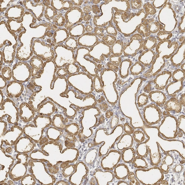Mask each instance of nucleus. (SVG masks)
Segmentation results:
<instances>
[{
    "instance_id": "36",
    "label": "nucleus",
    "mask_w": 185,
    "mask_h": 185,
    "mask_svg": "<svg viewBox=\"0 0 185 185\" xmlns=\"http://www.w3.org/2000/svg\"><path fill=\"white\" fill-rule=\"evenodd\" d=\"M124 130L127 134H133L134 132V129L132 128L128 123H125L124 126Z\"/></svg>"
},
{
    "instance_id": "52",
    "label": "nucleus",
    "mask_w": 185,
    "mask_h": 185,
    "mask_svg": "<svg viewBox=\"0 0 185 185\" xmlns=\"http://www.w3.org/2000/svg\"><path fill=\"white\" fill-rule=\"evenodd\" d=\"M93 30V28L91 25H88L86 27V30L87 32H90Z\"/></svg>"
},
{
    "instance_id": "43",
    "label": "nucleus",
    "mask_w": 185,
    "mask_h": 185,
    "mask_svg": "<svg viewBox=\"0 0 185 185\" xmlns=\"http://www.w3.org/2000/svg\"><path fill=\"white\" fill-rule=\"evenodd\" d=\"M92 12L95 14H97L100 13V10L99 9V7L96 5H93L92 6Z\"/></svg>"
},
{
    "instance_id": "1",
    "label": "nucleus",
    "mask_w": 185,
    "mask_h": 185,
    "mask_svg": "<svg viewBox=\"0 0 185 185\" xmlns=\"http://www.w3.org/2000/svg\"><path fill=\"white\" fill-rule=\"evenodd\" d=\"M31 76V68L27 63L18 62L13 68L12 78L15 81L21 83L26 82Z\"/></svg>"
},
{
    "instance_id": "12",
    "label": "nucleus",
    "mask_w": 185,
    "mask_h": 185,
    "mask_svg": "<svg viewBox=\"0 0 185 185\" xmlns=\"http://www.w3.org/2000/svg\"><path fill=\"white\" fill-rule=\"evenodd\" d=\"M147 51V52H145L142 53L139 58V62L141 63L145 66H150L152 65L156 55V53L153 52V51H152L149 55L150 52Z\"/></svg>"
},
{
    "instance_id": "9",
    "label": "nucleus",
    "mask_w": 185,
    "mask_h": 185,
    "mask_svg": "<svg viewBox=\"0 0 185 185\" xmlns=\"http://www.w3.org/2000/svg\"><path fill=\"white\" fill-rule=\"evenodd\" d=\"M149 98L152 102L160 107L164 106L166 102V95L160 91H152L149 93Z\"/></svg>"
},
{
    "instance_id": "53",
    "label": "nucleus",
    "mask_w": 185,
    "mask_h": 185,
    "mask_svg": "<svg viewBox=\"0 0 185 185\" xmlns=\"http://www.w3.org/2000/svg\"><path fill=\"white\" fill-rule=\"evenodd\" d=\"M0 96H1V105L4 102V95L2 90H0Z\"/></svg>"
},
{
    "instance_id": "16",
    "label": "nucleus",
    "mask_w": 185,
    "mask_h": 185,
    "mask_svg": "<svg viewBox=\"0 0 185 185\" xmlns=\"http://www.w3.org/2000/svg\"><path fill=\"white\" fill-rule=\"evenodd\" d=\"M98 154V148L97 147L92 148L86 154L85 162L89 165H92L96 160Z\"/></svg>"
},
{
    "instance_id": "14",
    "label": "nucleus",
    "mask_w": 185,
    "mask_h": 185,
    "mask_svg": "<svg viewBox=\"0 0 185 185\" xmlns=\"http://www.w3.org/2000/svg\"><path fill=\"white\" fill-rule=\"evenodd\" d=\"M183 80L178 81V82L176 81V82L172 83L166 86L168 87H166V92L167 91V93L169 95L172 96L181 90L183 88V82L181 83L180 84L179 83L181 81Z\"/></svg>"
},
{
    "instance_id": "58",
    "label": "nucleus",
    "mask_w": 185,
    "mask_h": 185,
    "mask_svg": "<svg viewBox=\"0 0 185 185\" xmlns=\"http://www.w3.org/2000/svg\"><path fill=\"white\" fill-rule=\"evenodd\" d=\"M100 1H92V2L95 4H99Z\"/></svg>"
},
{
    "instance_id": "37",
    "label": "nucleus",
    "mask_w": 185,
    "mask_h": 185,
    "mask_svg": "<svg viewBox=\"0 0 185 185\" xmlns=\"http://www.w3.org/2000/svg\"><path fill=\"white\" fill-rule=\"evenodd\" d=\"M97 80V82H96V80L95 79V89L97 92L98 90L99 92H102V84L101 83L100 79L98 76L96 77Z\"/></svg>"
},
{
    "instance_id": "15",
    "label": "nucleus",
    "mask_w": 185,
    "mask_h": 185,
    "mask_svg": "<svg viewBox=\"0 0 185 185\" xmlns=\"http://www.w3.org/2000/svg\"><path fill=\"white\" fill-rule=\"evenodd\" d=\"M52 125L58 129L64 130L66 127V123L62 115L57 114L53 117Z\"/></svg>"
},
{
    "instance_id": "31",
    "label": "nucleus",
    "mask_w": 185,
    "mask_h": 185,
    "mask_svg": "<svg viewBox=\"0 0 185 185\" xmlns=\"http://www.w3.org/2000/svg\"><path fill=\"white\" fill-rule=\"evenodd\" d=\"M102 39L104 42L110 46L113 45L116 41L115 37L109 35H107L106 36H104Z\"/></svg>"
},
{
    "instance_id": "54",
    "label": "nucleus",
    "mask_w": 185,
    "mask_h": 185,
    "mask_svg": "<svg viewBox=\"0 0 185 185\" xmlns=\"http://www.w3.org/2000/svg\"><path fill=\"white\" fill-rule=\"evenodd\" d=\"M117 185H129V184L127 183V182H126L125 181H120L117 184Z\"/></svg>"
},
{
    "instance_id": "8",
    "label": "nucleus",
    "mask_w": 185,
    "mask_h": 185,
    "mask_svg": "<svg viewBox=\"0 0 185 185\" xmlns=\"http://www.w3.org/2000/svg\"><path fill=\"white\" fill-rule=\"evenodd\" d=\"M164 107L167 112L179 113L181 110L182 105L178 99L176 98L172 97L166 102Z\"/></svg>"
},
{
    "instance_id": "27",
    "label": "nucleus",
    "mask_w": 185,
    "mask_h": 185,
    "mask_svg": "<svg viewBox=\"0 0 185 185\" xmlns=\"http://www.w3.org/2000/svg\"><path fill=\"white\" fill-rule=\"evenodd\" d=\"M69 75L76 73L79 71V66L75 65V63L68 64L65 67Z\"/></svg>"
},
{
    "instance_id": "42",
    "label": "nucleus",
    "mask_w": 185,
    "mask_h": 185,
    "mask_svg": "<svg viewBox=\"0 0 185 185\" xmlns=\"http://www.w3.org/2000/svg\"><path fill=\"white\" fill-rule=\"evenodd\" d=\"M107 65V66L109 68H110V69H113L114 71H115L116 72H117L118 70V67L115 66V65L112 64V63H108Z\"/></svg>"
},
{
    "instance_id": "22",
    "label": "nucleus",
    "mask_w": 185,
    "mask_h": 185,
    "mask_svg": "<svg viewBox=\"0 0 185 185\" xmlns=\"http://www.w3.org/2000/svg\"><path fill=\"white\" fill-rule=\"evenodd\" d=\"M160 26L153 18L148 19V28L150 32L154 33L157 32L160 29Z\"/></svg>"
},
{
    "instance_id": "2",
    "label": "nucleus",
    "mask_w": 185,
    "mask_h": 185,
    "mask_svg": "<svg viewBox=\"0 0 185 185\" xmlns=\"http://www.w3.org/2000/svg\"><path fill=\"white\" fill-rule=\"evenodd\" d=\"M1 111H4V117L6 114L11 117L10 123L15 124L18 121V111L15 104L11 99L7 98L4 100L1 105Z\"/></svg>"
},
{
    "instance_id": "24",
    "label": "nucleus",
    "mask_w": 185,
    "mask_h": 185,
    "mask_svg": "<svg viewBox=\"0 0 185 185\" xmlns=\"http://www.w3.org/2000/svg\"><path fill=\"white\" fill-rule=\"evenodd\" d=\"M1 75L6 80H10L12 77V71L8 66L3 68L1 71Z\"/></svg>"
},
{
    "instance_id": "55",
    "label": "nucleus",
    "mask_w": 185,
    "mask_h": 185,
    "mask_svg": "<svg viewBox=\"0 0 185 185\" xmlns=\"http://www.w3.org/2000/svg\"><path fill=\"white\" fill-rule=\"evenodd\" d=\"M108 106L106 104H103L102 105V109L104 111H106L108 109Z\"/></svg>"
},
{
    "instance_id": "29",
    "label": "nucleus",
    "mask_w": 185,
    "mask_h": 185,
    "mask_svg": "<svg viewBox=\"0 0 185 185\" xmlns=\"http://www.w3.org/2000/svg\"><path fill=\"white\" fill-rule=\"evenodd\" d=\"M143 7L146 11L147 15H153L156 12V9L150 3L145 4Z\"/></svg>"
},
{
    "instance_id": "51",
    "label": "nucleus",
    "mask_w": 185,
    "mask_h": 185,
    "mask_svg": "<svg viewBox=\"0 0 185 185\" xmlns=\"http://www.w3.org/2000/svg\"><path fill=\"white\" fill-rule=\"evenodd\" d=\"M0 53H1V68H0L1 70H0L1 71V70H2L3 62L4 61V57L2 51H0Z\"/></svg>"
},
{
    "instance_id": "46",
    "label": "nucleus",
    "mask_w": 185,
    "mask_h": 185,
    "mask_svg": "<svg viewBox=\"0 0 185 185\" xmlns=\"http://www.w3.org/2000/svg\"><path fill=\"white\" fill-rule=\"evenodd\" d=\"M83 10L84 13H89L92 11V8L90 6H87L84 7Z\"/></svg>"
},
{
    "instance_id": "11",
    "label": "nucleus",
    "mask_w": 185,
    "mask_h": 185,
    "mask_svg": "<svg viewBox=\"0 0 185 185\" xmlns=\"http://www.w3.org/2000/svg\"><path fill=\"white\" fill-rule=\"evenodd\" d=\"M133 139L132 136L126 134L122 136L117 144L118 149L122 150L130 147L133 145Z\"/></svg>"
},
{
    "instance_id": "34",
    "label": "nucleus",
    "mask_w": 185,
    "mask_h": 185,
    "mask_svg": "<svg viewBox=\"0 0 185 185\" xmlns=\"http://www.w3.org/2000/svg\"><path fill=\"white\" fill-rule=\"evenodd\" d=\"M104 28L101 27H95L94 29V33L96 36H97L101 39H102L104 36Z\"/></svg>"
},
{
    "instance_id": "13",
    "label": "nucleus",
    "mask_w": 185,
    "mask_h": 185,
    "mask_svg": "<svg viewBox=\"0 0 185 185\" xmlns=\"http://www.w3.org/2000/svg\"><path fill=\"white\" fill-rule=\"evenodd\" d=\"M121 153L123 161L125 163L129 164L132 163L136 154L134 149L130 147L124 149Z\"/></svg>"
},
{
    "instance_id": "49",
    "label": "nucleus",
    "mask_w": 185,
    "mask_h": 185,
    "mask_svg": "<svg viewBox=\"0 0 185 185\" xmlns=\"http://www.w3.org/2000/svg\"><path fill=\"white\" fill-rule=\"evenodd\" d=\"M42 2L45 6L46 7L49 6V5H51V1H48V0L43 1Z\"/></svg>"
},
{
    "instance_id": "47",
    "label": "nucleus",
    "mask_w": 185,
    "mask_h": 185,
    "mask_svg": "<svg viewBox=\"0 0 185 185\" xmlns=\"http://www.w3.org/2000/svg\"><path fill=\"white\" fill-rule=\"evenodd\" d=\"M180 102L182 105H183V106L185 107V93L181 95V97L180 100Z\"/></svg>"
},
{
    "instance_id": "21",
    "label": "nucleus",
    "mask_w": 185,
    "mask_h": 185,
    "mask_svg": "<svg viewBox=\"0 0 185 185\" xmlns=\"http://www.w3.org/2000/svg\"><path fill=\"white\" fill-rule=\"evenodd\" d=\"M65 130L68 133L74 136H77L79 132V127L77 124L72 123L69 125H66Z\"/></svg>"
},
{
    "instance_id": "32",
    "label": "nucleus",
    "mask_w": 185,
    "mask_h": 185,
    "mask_svg": "<svg viewBox=\"0 0 185 185\" xmlns=\"http://www.w3.org/2000/svg\"><path fill=\"white\" fill-rule=\"evenodd\" d=\"M110 61L111 63L114 65L118 67L121 62V59L120 57L117 56L111 55L110 56Z\"/></svg>"
},
{
    "instance_id": "56",
    "label": "nucleus",
    "mask_w": 185,
    "mask_h": 185,
    "mask_svg": "<svg viewBox=\"0 0 185 185\" xmlns=\"http://www.w3.org/2000/svg\"><path fill=\"white\" fill-rule=\"evenodd\" d=\"M156 185H168V183L166 181H161L160 183L157 184Z\"/></svg>"
},
{
    "instance_id": "19",
    "label": "nucleus",
    "mask_w": 185,
    "mask_h": 185,
    "mask_svg": "<svg viewBox=\"0 0 185 185\" xmlns=\"http://www.w3.org/2000/svg\"><path fill=\"white\" fill-rule=\"evenodd\" d=\"M133 136L134 140L139 144L145 143L147 142L146 135L141 131L137 130L134 132Z\"/></svg>"
},
{
    "instance_id": "28",
    "label": "nucleus",
    "mask_w": 185,
    "mask_h": 185,
    "mask_svg": "<svg viewBox=\"0 0 185 185\" xmlns=\"http://www.w3.org/2000/svg\"><path fill=\"white\" fill-rule=\"evenodd\" d=\"M127 179L129 181V184L130 185H140L139 182L136 179L134 174L132 172H130L127 176Z\"/></svg>"
},
{
    "instance_id": "44",
    "label": "nucleus",
    "mask_w": 185,
    "mask_h": 185,
    "mask_svg": "<svg viewBox=\"0 0 185 185\" xmlns=\"http://www.w3.org/2000/svg\"><path fill=\"white\" fill-rule=\"evenodd\" d=\"M84 13V12H83ZM84 16L83 17L84 21H85L90 20L91 18V16L89 15V13H84Z\"/></svg>"
},
{
    "instance_id": "23",
    "label": "nucleus",
    "mask_w": 185,
    "mask_h": 185,
    "mask_svg": "<svg viewBox=\"0 0 185 185\" xmlns=\"http://www.w3.org/2000/svg\"><path fill=\"white\" fill-rule=\"evenodd\" d=\"M54 25L59 27L65 26L66 23V19L63 14H60L55 16L53 19Z\"/></svg>"
},
{
    "instance_id": "35",
    "label": "nucleus",
    "mask_w": 185,
    "mask_h": 185,
    "mask_svg": "<svg viewBox=\"0 0 185 185\" xmlns=\"http://www.w3.org/2000/svg\"><path fill=\"white\" fill-rule=\"evenodd\" d=\"M107 32L108 34L115 36L117 34V32L114 27L112 25H110L106 28Z\"/></svg>"
},
{
    "instance_id": "26",
    "label": "nucleus",
    "mask_w": 185,
    "mask_h": 185,
    "mask_svg": "<svg viewBox=\"0 0 185 185\" xmlns=\"http://www.w3.org/2000/svg\"><path fill=\"white\" fill-rule=\"evenodd\" d=\"M149 96L144 93H142L139 96L137 99V105L139 107L146 105L148 103Z\"/></svg>"
},
{
    "instance_id": "25",
    "label": "nucleus",
    "mask_w": 185,
    "mask_h": 185,
    "mask_svg": "<svg viewBox=\"0 0 185 185\" xmlns=\"http://www.w3.org/2000/svg\"><path fill=\"white\" fill-rule=\"evenodd\" d=\"M65 44L67 46L75 50L78 48V41L75 38L71 36L66 41Z\"/></svg>"
},
{
    "instance_id": "48",
    "label": "nucleus",
    "mask_w": 185,
    "mask_h": 185,
    "mask_svg": "<svg viewBox=\"0 0 185 185\" xmlns=\"http://www.w3.org/2000/svg\"><path fill=\"white\" fill-rule=\"evenodd\" d=\"M152 86L150 84H148L146 86V87L144 88V90L145 92H148L149 93V92L151 90Z\"/></svg>"
},
{
    "instance_id": "17",
    "label": "nucleus",
    "mask_w": 185,
    "mask_h": 185,
    "mask_svg": "<svg viewBox=\"0 0 185 185\" xmlns=\"http://www.w3.org/2000/svg\"><path fill=\"white\" fill-rule=\"evenodd\" d=\"M137 32L144 37L149 36L151 33L148 28V19L145 20L138 26Z\"/></svg>"
},
{
    "instance_id": "30",
    "label": "nucleus",
    "mask_w": 185,
    "mask_h": 185,
    "mask_svg": "<svg viewBox=\"0 0 185 185\" xmlns=\"http://www.w3.org/2000/svg\"><path fill=\"white\" fill-rule=\"evenodd\" d=\"M172 36V33H166V32L161 31L158 33L157 39L159 41L166 40L170 39Z\"/></svg>"
},
{
    "instance_id": "40",
    "label": "nucleus",
    "mask_w": 185,
    "mask_h": 185,
    "mask_svg": "<svg viewBox=\"0 0 185 185\" xmlns=\"http://www.w3.org/2000/svg\"><path fill=\"white\" fill-rule=\"evenodd\" d=\"M67 74V70L65 67L58 70L57 72V75L58 76H66Z\"/></svg>"
},
{
    "instance_id": "10",
    "label": "nucleus",
    "mask_w": 185,
    "mask_h": 185,
    "mask_svg": "<svg viewBox=\"0 0 185 185\" xmlns=\"http://www.w3.org/2000/svg\"><path fill=\"white\" fill-rule=\"evenodd\" d=\"M129 173V168L126 165L124 164H119L115 168V176L118 180H125Z\"/></svg>"
},
{
    "instance_id": "41",
    "label": "nucleus",
    "mask_w": 185,
    "mask_h": 185,
    "mask_svg": "<svg viewBox=\"0 0 185 185\" xmlns=\"http://www.w3.org/2000/svg\"><path fill=\"white\" fill-rule=\"evenodd\" d=\"M7 124L6 122L1 120V135L4 134L6 130Z\"/></svg>"
},
{
    "instance_id": "5",
    "label": "nucleus",
    "mask_w": 185,
    "mask_h": 185,
    "mask_svg": "<svg viewBox=\"0 0 185 185\" xmlns=\"http://www.w3.org/2000/svg\"><path fill=\"white\" fill-rule=\"evenodd\" d=\"M32 77H40L43 68V61L36 56H33L29 61Z\"/></svg>"
},
{
    "instance_id": "45",
    "label": "nucleus",
    "mask_w": 185,
    "mask_h": 185,
    "mask_svg": "<svg viewBox=\"0 0 185 185\" xmlns=\"http://www.w3.org/2000/svg\"><path fill=\"white\" fill-rule=\"evenodd\" d=\"M84 1H70L73 5L76 6H80L82 5Z\"/></svg>"
},
{
    "instance_id": "57",
    "label": "nucleus",
    "mask_w": 185,
    "mask_h": 185,
    "mask_svg": "<svg viewBox=\"0 0 185 185\" xmlns=\"http://www.w3.org/2000/svg\"><path fill=\"white\" fill-rule=\"evenodd\" d=\"M181 69L182 70V71H183L185 73V63H183V65H181Z\"/></svg>"
},
{
    "instance_id": "7",
    "label": "nucleus",
    "mask_w": 185,
    "mask_h": 185,
    "mask_svg": "<svg viewBox=\"0 0 185 185\" xmlns=\"http://www.w3.org/2000/svg\"><path fill=\"white\" fill-rule=\"evenodd\" d=\"M50 98H47L43 103L39 106L38 113L40 115L50 116L53 114L55 110L54 104Z\"/></svg>"
},
{
    "instance_id": "38",
    "label": "nucleus",
    "mask_w": 185,
    "mask_h": 185,
    "mask_svg": "<svg viewBox=\"0 0 185 185\" xmlns=\"http://www.w3.org/2000/svg\"><path fill=\"white\" fill-rule=\"evenodd\" d=\"M132 8L133 9H138L142 6L141 1H131Z\"/></svg>"
},
{
    "instance_id": "59",
    "label": "nucleus",
    "mask_w": 185,
    "mask_h": 185,
    "mask_svg": "<svg viewBox=\"0 0 185 185\" xmlns=\"http://www.w3.org/2000/svg\"><path fill=\"white\" fill-rule=\"evenodd\" d=\"M181 132H179V133H178V136L179 137H181L182 136V135H181Z\"/></svg>"
},
{
    "instance_id": "33",
    "label": "nucleus",
    "mask_w": 185,
    "mask_h": 185,
    "mask_svg": "<svg viewBox=\"0 0 185 185\" xmlns=\"http://www.w3.org/2000/svg\"><path fill=\"white\" fill-rule=\"evenodd\" d=\"M178 126L179 129L185 134V116L182 115L179 117L178 119Z\"/></svg>"
},
{
    "instance_id": "20",
    "label": "nucleus",
    "mask_w": 185,
    "mask_h": 185,
    "mask_svg": "<svg viewBox=\"0 0 185 185\" xmlns=\"http://www.w3.org/2000/svg\"><path fill=\"white\" fill-rule=\"evenodd\" d=\"M58 12L53 8L51 6L47 7L45 9L44 16L46 19L51 21L53 19L55 16L58 15Z\"/></svg>"
},
{
    "instance_id": "39",
    "label": "nucleus",
    "mask_w": 185,
    "mask_h": 185,
    "mask_svg": "<svg viewBox=\"0 0 185 185\" xmlns=\"http://www.w3.org/2000/svg\"><path fill=\"white\" fill-rule=\"evenodd\" d=\"M1 78V86H0V89L1 90L5 88L7 86V82L6 80L4 78L2 75H0Z\"/></svg>"
},
{
    "instance_id": "18",
    "label": "nucleus",
    "mask_w": 185,
    "mask_h": 185,
    "mask_svg": "<svg viewBox=\"0 0 185 185\" xmlns=\"http://www.w3.org/2000/svg\"><path fill=\"white\" fill-rule=\"evenodd\" d=\"M157 43V40L155 37H149L144 42L143 49L144 50H150L154 48Z\"/></svg>"
},
{
    "instance_id": "3",
    "label": "nucleus",
    "mask_w": 185,
    "mask_h": 185,
    "mask_svg": "<svg viewBox=\"0 0 185 185\" xmlns=\"http://www.w3.org/2000/svg\"><path fill=\"white\" fill-rule=\"evenodd\" d=\"M121 153L117 150H112L107 155L102 159L101 165L102 168L107 170H112L119 163V162L112 160H121Z\"/></svg>"
},
{
    "instance_id": "6",
    "label": "nucleus",
    "mask_w": 185,
    "mask_h": 185,
    "mask_svg": "<svg viewBox=\"0 0 185 185\" xmlns=\"http://www.w3.org/2000/svg\"><path fill=\"white\" fill-rule=\"evenodd\" d=\"M35 115V111L28 103L23 102L19 107V116L23 122H28L32 120Z\"/></svg>"
},
{
    "instance_id": "50",
    "label": "nucleus",
    "mask_w": 185,
    "mask_h": 185,
    "mask_svg": "<svg viewBox=\"0 0 185 185\" xmlns=\"http://www.w3.org/2000/svg\"><path fill=\"white\" fill-rule=\"evenodd\" d=\"M113 113L112 112V111H110V110H109L107 111V112L106 116L107 117L109 118H110L111 117L113 116Z\"/></svg>"
},
{
    "instance_id": "4",
    "label": "nucleus",
    "mask_w": 185,
    "mask_h": 185,
    "mask_svg": "<svg viewBox=\"0 0 185 185\" xmlns=\"http://www.w3.org/2000/svg\"><path fill=\"white\" fill-rule=\"evenodd\" d=\"M24 87L22 83L14 80L7 85L6 92L8 97L18 98L22 94Z\"/></svg>"
}]
</instances>
